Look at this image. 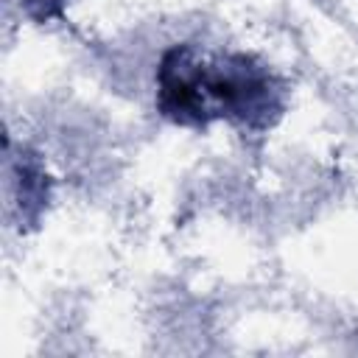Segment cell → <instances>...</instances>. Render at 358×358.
Listing matches in <instances>:
<instances>
[{
    "instance_id": "6da1fadb",
    "label": "cell",
    "mask_w": 358,
    "mask_h": 358,
    "mask_svg": "<svg viewBox=\"0 0 358 358\" xmlns=\"http://www.w3.org/2000/svg\"><path fill=\"white\" fill-rule=\"evenodd\" d=\"M159 109L173 123L204 126L224 115L246 126H266L268 112H280V90L271 73L249 56H229L207 67L190 45H173L157 70Z\"/></svg>"
},
{
    "instance_id": "7a4b0ae2",
    "label": "cell",
    "mask_w": 358,
    "mask_h": 358,
    "mask_svg": "<svg viewBox=\"0 0 358 358\" xmlns=\"http://www.w3.org/2000/svg\"><path fill=\"white\" fill-rule=\"evenodd\" d=\"M25 6L36 20H48L62 11V0H25Z\"/></svg>"
}]
</instances>
